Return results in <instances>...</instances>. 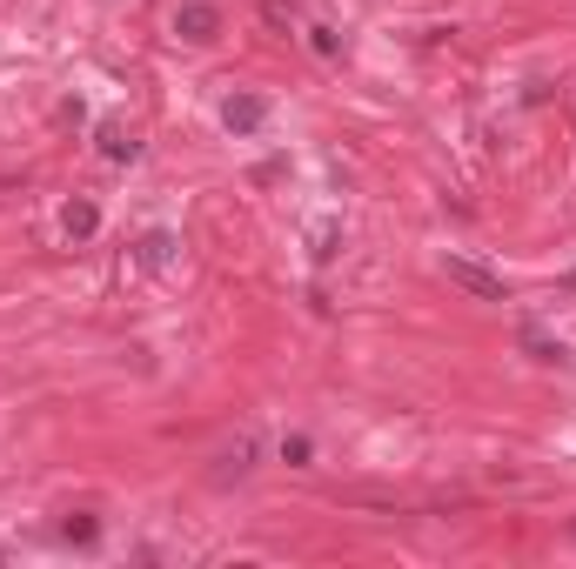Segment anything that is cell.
<instances>
[{"label":"cell","instance_id":"6da1fadb","mask_svg":"<svg viewBox=\"0 0 576 569\" xmlns=\"http://www.w3.org/2000/svg\"><path fill=\"white\" fill-rule=\"evenodd\" d=\"M443 275L463 295H476V302H510V288H503V275H489L483 262H469V255H443Z\"/></svg>","mask_w":576,"mask_h":569},{"label":"cell","instance_id":"7a4b0ae2","mask_svg":"<svg viewBox=\"0 0 576 569\" xmlns=\"http://www.w3.org/2000/svg\"><path fill=\"white\" fill-rule=\"evenodd\" d=\"M175 34L195 41V47H208L215 34H222V7H215V0H181L175 7Z\"/></svg>","mask_w":576,"mask_h":569},{"label":"cell","instance_id":"3957f363","mask_svg":"<svg viewBox=\"0 0 576 569\" xmlns=\"http://www.w3.org/2000/svg\"><path fill=\"white\" fill-rule=\"evenodd\" d=\"M262 121H268V101H262V94H228V101H222V128H228V134H255Z\"/></svg>","mask_w":576,"mask_h":569},{"label":"cell","instance_id":"277c9868","mask_svg":"<svg viewBox=\"0 0 576 569\" xmlns=\"http://www.w3.org/2000/svg\"><path fill=\"white\" fill-rule=\"evenodd\" d=\"M94 228H101V208H94L88 195H74V201L61 208V235H67V241H94Z\"/></svg>","mask_w":576,"mask_h":569},{"label":"cell","instance_id":"5b68a950","mask_svg":"<svg viewBox=\"0 0 576 569\" xmlns=\"http://www.w3.org/2000/svg\"><path fill=\"white\" fill-rule=\"evenodd\" d=\"M101 154H108V161H134V154H141V141H134L121 121H101Z\"/></svg>","mask_w":576,"mask_h":569},{"label":"cell","instance_id":"8992f818","mask_svg":"<svg viewBox=\"0 0 576 569\" xmlns=\"http://www.w3.org/2000/svg\"><path fill=\"white\" fill-rule=\"evenodd\" d=\"M175 262V235L155 228V235H141V268H168Z\"/></svg>","mask_w":576,"mask_h":569},{"label":"cell","instance_id":"52a82bcc","mask_svg":"<svg viewBox=\"0 0 576 569\" xmlns=\"http://www.w3.org/2000/svg\"><path fill=\"white\" fill-rule=\"evenodd\" d=\"M61 536H67V543H94V536H101V523H94V516H67Z\"/></svg>","mask_w":576,"mask_h":569},{"label":"cell","instance_id":"ba28073f","mask_svg":"<svg viewBox=\"0 0 576 569\" xmlns=\"http://www.w3.org/2000/svg\"><path fill=\"white\" fill-rule=\"evenodd\" d=\"M282 462H295V469H302V462H309V436H288V442H282Z\"/></svg>","mask_w":576,"mask_h":569},{"label":"cell","instance_id":"9c48e42d","mask_svg":"<svg viewBox=\"0 0 576 569\" xmlns=\"http://www.w3.org/2000/svg\"><path fill=\"white\" fill-rule=\"evenodd\" d=\"M309 47H315V54H335L342 41H335V27H309Z\"/></svg>","mask_w":576,"mask_h":569}]
</instances>
